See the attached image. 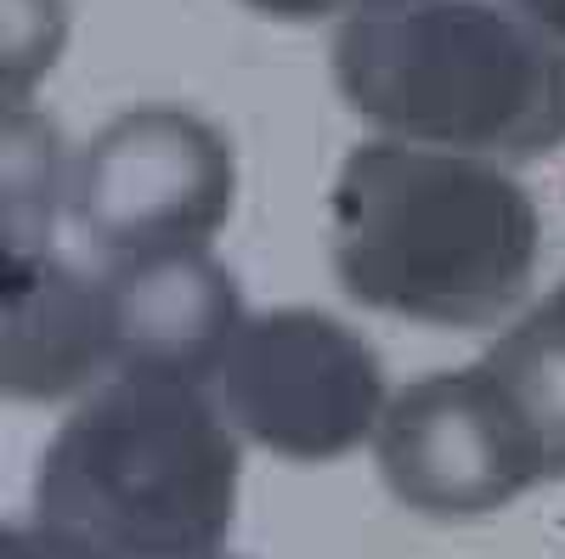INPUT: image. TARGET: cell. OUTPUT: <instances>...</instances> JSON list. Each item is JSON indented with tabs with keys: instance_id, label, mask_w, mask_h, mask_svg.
<instances>
[{
	"instance_id": "cell-8",
	"label": "cell",
	"mask_w": 565,
	"mask_h": 559,
	"mask_svg": "<svg viewBox=\"0 0 565 559\" xmlns=\"http://www.w3.org/2000/svg\"><path fill=\"white\" fill-rule=\"evenodd\" d=\"M103 373H119L108 283L63 266L57 255L7 260V334L0 379L18 401H57Z\"/></svg>"
},
{
	"instance_id": "cell-11",
	"label": "cell",
	"mask_w": 565,
	"mask_h": 559,
	"mask_svg": "<svg viewBox=\"0 0 565 559\" xmlns=\"http://www.w3.org/2000/svg\"><path fill=\"white\" fill-rule=\"evenodd\" d=\"M63 52V0H7V108H29V85Z\"/></svg>"
},
{
	"instance_id": "cell-4",
	"label": "cell",
	"mask_w": 565,
	"mask_h": 559,
	"mask_svg": "<svg viewBox=\"0 0 565 559\" xmlns=\"http://www.w3.org/2000/svg\"><path fill=\"white\" fill-rule=\"evenodd\" d=\"M226 418L295 463H334L380 436L385 367L345 322L322 311L249 316L221 367Z\"/></svg>"
},
{
	"instance_id": "cell-13",
	"label": "cell",
	"mask_w": 565,
	"mask_h": 559,
	"mask_svg": "<svg viewBox=\"0 0 565 559\" xmlns=\"http://www.w3.org/2000/svg\"><path fill=\"white\" fill-rule=\"evenodd\" d=\"M244 7L266 12V18H289V23H311V18H380V12H407L424 7V0H244Z\"/></svg>"
},
{
	"instance_id": "cell-10",
	"label": "cell",
	"mask_w": 565,
	"mask_h": 559,
	"mask_svg": "<svg viewBox=\"0 0 565 559\" xmlns=\"http://www.w3.org/2000/svg\"><path fill=\"white\" fill-rule=\"evenodd\" d=\"M7 260L52 255L63 198V142L34 108H7Z\"/></svg>"
},
{
	"instance_id": "cell-9",
	"label": "cell",
	"mask_w": 565,
	"mask_h": 559,
	"mask_svg": "<svg viewBox=\"0 0 565 559\" xmlns=\"http://www.w3.org/2000/svg\"><path fill=\"white\" fill-rule=\"evenodd\" d=\"M481 373L503 396L509 418L521 424L526 447L537 452L543 481L565 475V283L532 305L492 351L481 356Z\"/></svg>"
},
{
	"instance_id": "cell-7",
	"label": "cell",
	"mask_w": 565,
	"mask_h": 559,
	"mask_svg": "<svg viewBox=\"0 0 565 559\" xmlns=\"http://www.w3.org/2000/svg\"><path fill=\"white\" fill-rule=\"evenodd\" d=\"M108 305L119 373H170V379H221L232 340L244 334V300L232 271L210 249H159L108 266Z\"/></svg>"
},
{
	"instance_id": "cell-15",
	"label": "cell",
	"mask_w": 565,
	"mask_h": 559,
	"mask_svg": "<svg viewBox=\"0 0 565 559\" xmlns=\"http://www.w3.org/2000/svg\"><path fill=\"white\" fill-rule=\"evenodd\" d=\"M215 559H221V553H215Z\"/></svg>"
},
{
	"instance_id": "cell-12",
	"label": "cell",
	"mask_w": 565,
	"mask_h": 559,
	"mask_svg": "<svg viewBox=\"0 0 565 559\" xmlns=\"http://www.w3.org/2000/svg\"><path fill=\"white\" fill-rule=\"evenodd\" d=\"M7 559H108V553L68 537V531H57V526H45L40 515H29V520H18L7 531Z\"/></svg>"
},
{
	"instance_id": "cell-6",
	"label": "cell",
	"mask_w": 565,
	"mask_h": 559,
	"mask_svg": "<svg viewBox=\"0 0 565 559\" xmlns=\"http://www.w3.org/2000/svg\"><path fill=\"white\" fill-rule=\"evenodd\" d=\"M380 475L430 520H476L543 481L537 452L509 418L503 396L476 367L424 373L380 418Z\"/></svg>"
},
{
	"instance_id": "cell-2",
	"label": "cell",
	"mask_w": 565,
	"mask_h": 559,
	"mask_svg": "<svg viewBox=\"0 0 565 559\" xmlns=\"http://www.w3.org/2000/svg\"><path fill=\"white\" fill-rule=\"evenodd\" d=\"M238 470V441L204 385L114 373L45 447L34 515L108 559H215Z\"/></svg>"
},
{
	"instance_id": "cell-5",
	"label": "cell",
	"mask_w": 565,
	"mask_h": 559,
	"mask_svg": "<svg viewBox=\"0 0 565 559\" xmlns=\"http://www.w3.org/2000/svg\"><path fill=\"white\" fill-rule=\"evenodd\" d=\"M232 148L181 108H130L74 170V221L108 260L204 249L232 215Z\"/></svg>"
},
{
	"instance_id": "cell-14",
	"label": "cell",
	"mask_w": 565,
	"mask_h": 559,
	"mask_svg": "<svg viewBox=\"0 0 565 559\" xmlns=\"http://www.w3.org/2000/svg\"><path fill=\"white\" fill-rule=\"evenodd\" d=\"M514 12H521L537 34H548L559 52H565V0H509Z\"/></svg>"
},
{
	"instance_id": "cell-1",
	"label": "cell",
	"mask_w": 565,
	"mask_h": 559,
	"mask_svg": "<svg viewBox=\"0 0 565 559\" xmlns=\"http://www.w3.org/2000/svg\"><path fill=\"white\" fill-rule=\"evenodd\" d=\"M537 204L492 159L362 142L328 198V260L356 305L492 329L537 271Z\"/></svg>"
},
{
	"instance_id": "cell-3",
	"label": "cell",
	"mask_w": 565,
	"mask_h": 559,
	"mask_svg": "<svg viewBox=\"0 0 565 559\" xmlns=\"http://www.w3.org/2000/svg\"><path fill=\"white\" fill-rule=\"evenodd\" d=\"M334 85L362 119L413 148L537 159L565 142V52L492 0L345 18Z\"/></svg>"
}]
</instances>
